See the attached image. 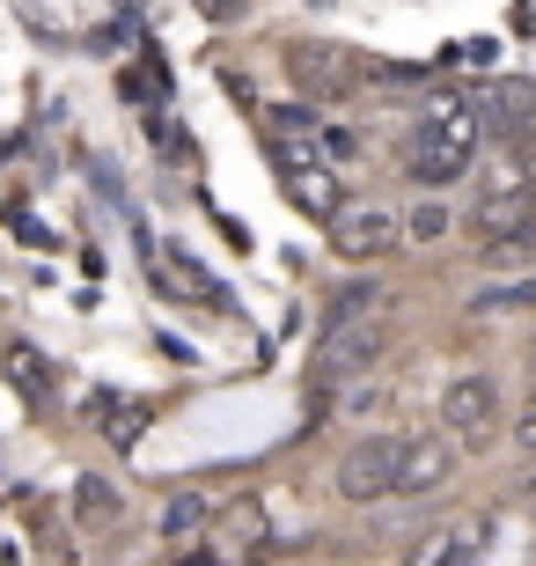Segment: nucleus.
I'll list each match as a JSON object with an SVG mask.
<instances>
[{
	"mask_svg": "<svg viewBox=\"0 0 536 566\" xmlns=\"http://www.w3.org/2000/svg\"><path fill=\"white\" fill-rule=\"evenodd\" d=\"M477 147H485V111H477V96H433L427 118L404 133V177L441 191V185H455V177H471Z\"/></svg>",
	"mask_w": 536,
	"mask_h": 566,
	"instance_id": "nucleus-1",
	"label": "nucleus"
},
{
	"mask_svg": "<svg viewBox=\"0 0 536 566\" xmlns=\"http://www.w3.org/2000/svg\"><path fill=\"white\" fill-rule=\"evenodd\" d=\"M397 471H404V434H360L330 471V493L353 507H375L397 493Z\"/></svg>",
	"mask_w": 536,
	"mask_h": 566,
	"instance_id": "nucleus-2",
	"label": "nucleus"
},
{
	"mask_svg": "<svg viewBox=\"0 0 536 566\" xmlns=\"http://www.w3.org/2000/svg\"><path fill=\"white\" fill-rule=\"evenodd\" d=\"M265 155H272V169H280L287 199L309 213V221H324V229H330V221L346 213V199H338V177H330V169L316 163L302 140H287V133H265Z\"/></svg>",
	"mask_w": 536,
	"mask_h": 566,
	"instance_id": "nucleus-3",
	"label": "nucleus"
},
{
	"mask_svg": "<svg viewBox=\"0 0 536 566\" xmlns=\"http://www.w3.org/2000/svg\"><path fill=\"white\" fill-rule=\"evenodd\" d=\"M382 354H390V332H382V316H368V324H330L324 346H316V390H346V382H368L375 368H382Z\"/></svg>",
	"mask_w": 536,
	"mask_h": 566,
	"instance_id": "nucleus-4",
	"label": "nucleus"
},
{
	"mask_svg": "<svg viewBox=\"0 0 536 566\" xmlns=\"http://www.w3.org/2000/svg\"><path fill=\"white\" fill-rule=\"evenodd\" d=\"M147 280H155L162 302H191V310H213V316L235 310V294H228L221 280L185 251V243H147Z\"/></svg>",
	"mask_w": 536,
	"mask_h": 566,
	"instance_id": "nucleus-5",
	"label": "nucleus"
},
{
	"mask_svg": "<svg viewBox=\"0 0 536 566\" xmlns=\"http://www.w3.org/2000/svg\"><path fill=\"white\" fill-rule=\"evenodd\" d=\"M404 243H412V235H404V213L375 207V199H346V213L330 221V251L353 258V265H375V258L404 251Z\"/></svg>",
	"mask_w": 536,
	"mask_h": 566,
	"instance_id": "nucleus-6",
	"label": "nucleus"
},
{
	"mask_svg": "<svg viewBox=\"0 0 536 566\" xmlns=\"http://www.w3.org/2000/svg\"><path fill=\"white\" fill-rule=\"evenodd\" d=\"M207 552L213 566H258L272 552V515L258 493H235V501H221V515H213L207 530Z\"/></svg>",
	"mask_w": 536,
	"mask_h": 566,
	"instance_id": "nucleus-7",
	"label": "nucleus"
},
{
	"mask_svg": "<svg viewBox=\"0 0 536 566\" xmlns=\"http://www.w3.org/2000/svg\"><path fill=\"white\" fill-rule=\"evenodd\" d=\"M441 427H449L463 449L493 441L500 434V382L493 376H455L449 390H441Z\"/></svg>",
	"mask_w": 536,
	"mask_h": 566,
	"instance_id": "nucleus-8",
	"label": "nucleus"
},
{
	"mask_svg": "<svg viewBox=\"0 0 536 566\" xmlns=\"http://www.w3.org/2000/svg\"><path fill=\"white\" fill-rule=\"evenodd\" d=\"M455 479V434H404V471H397V501H427Z\"/></svg>",
	"mask_w": 536,
	"mask_h": 566,
	"instance_id": "nucleus-9",
	"label": "nucleus"
},
{
	"mask_svg": "<svg viewBox=\"0 0 536 566\" xmlns=\"http://www.w3.org/2000/svg\"><path fill=\"white\" fill-rule=\"evenodd\" d=\"M536 221V185H507V177H485V191H477L471 207V235L477 243H500V235H515Z\"/></svg>",
	"mask_w": 536,
	"mask_h": 566,
	"instance_id": "nucleus-10",
	"label": "nucleus"
},
{
	"mask_svg": "<svg viewBox=\"0 0 536 566\" xmlns=\"http://www.w3.org/2000/svg\"><path fill=\"white\" fill-rule=\"evenodd\" d=\"M477 545H485V523H441L404 552V566H477Z\"/></svg>",
	"mask_w": 536,
	"mask_h": 566,
	"instance_id": "nucleus-11",
	"label": "nucleus"
},
{
	"mask_svg": "<svg viewBox=\"0 0 536 566\" xmlns=\"http://www.w3.org/2000/svg\"><path fill=\"white\" fill-rule=\"evenodd\" d=\"M213 515H221V493H207V485H185V493L162 507V545H191V537H207Z\"/></svg>",
	"mask_w": 536,
	"mask_h": 566,
	"instance_id": "nucleus-12",
	"label": "nucleus"
},
{
	"mask_svg": "<svg viewBox=\"0 0 536 566\" xmlns=\"http://www.w3.org/2000/svg\"><path fill=\"white\" fill-rule=\"evenodd\" d=\"M74 523H82L88 537L118 530V523H125V493H118L111 479H96V471H88V479H74Z\"/></svg>",
	"mask_w": 536,
	"mask_h": 566,
	"instance_id": "nucleus-13",
	"label": "nucleus"
},
{
	"mask_svg": "<svg viewBox=\"0 0 536 566\" xmlns=\"http://www.w3.org/2000/svg\"><path fill=\"white\" fill-rule=\"evenodd\" d=\"M294 74L309 96H346L353 74H346V52H330V44H294Z\"/></svg>",
	"mask_w": 536,
	"mask_h": 566,
	"instance_id": "nucleus-14",
	"label": "nucleus"
},
{
	"mask_svg": "<svg viewBox=\"0 0 536 566\" xmlns=\"http://www.w3.org/2000/svg\"><path fill=\"white\" fill-rule=\"evenodd\" d=\"M375 310H382V287H375V280H353V287L338 294V302H330V316H324V332H330V324H368Z\"/></svg>",
	"mask_w": 536,
	"mask_h": 566,
	"instance_id": "nucleus-15",
	"label": "nucleus"
},
{
	"mask_svg": "<svg viewBox=\"0 0 536 566\" xmlns=\"http://www.w3.org/2000/svg\"><path fill=\"white\" fill-rule=\"evenodd\" d=\"M477 258L485 265H500V273H515V265H536V221L515 235H500V243H477Z\"/></svg>",
	"mask_w": 536,
	"mask_h": 566,
	"instance_id": "nucleus-16",
	"label": "nucleus"
},
{
	"mask_svg": "<svg viewBox=\"0 0 536 566\" xmlns=\"http://www.w3.org/2000/svg\"><path fill=\"white\" fill-rule=\"evenodd\" d=\"M477 316H515V310H536V280H507V287H485L471 302Z\"/></svg>",
	"mask_w": 536,
	"mask_h": 566,
	"instance_id": "nucleus-17",
	"label": "nucleus"
},
{
	"mask_svg": "<svg viewBox=\"0 0 536 566\" xmlns=\"http://www.w3.org/2000/svg\"><path fill=\"white\" fill-rule=\"evenodd\" d=\"M104 434L118 441V449H140V434H147V405H140V398H118V412L104 420Z\"/></svg>",
	"mask_w": 536,
	"mask_h": 566,
	"instance_id": "nucleus-18",
	"label": "nucleus"
},
{
	"mask_svg": "<svg viewBox=\"0 0 536 566\" xmlns=\"http://www.w3.org/2000/svg\"><path fill=\"white\" fill-rule=\"evenodd\" d=\"M404 235H412V243H441V235H449V207H441V199H419V207L404 213Z\"/></svg>",
	"mask_w": 536,
	"mask_h": 566,
	"instance_id": "nucleus-19",
	"label": "nucleus"
},
{
	"mask_svg": "<svg viewBox=\"0 0 536 566\" xmlns=\"http://www.w3.org/2000/svg\"><path fill=\"white\" fill-rule=\"evenodd\" d=\"M8 368H15V390H22V398H44V390H52V368H44L30 346H15V354H8Z\"/></svg>",
	"mask_w": 536,
	"mask_h": 566,
	"instance_id": "nucleus-20",
	"label": "nucleus"
},
{
	"mask_svg": "<svg viewBox=\"0 0 536 566\" xmlns=\"http://www.w3.org/2000/svg\"><path fill=\"white\" fill-rule=\"evenodd\" d=\"M265 133H287V140H302V133H316V118L302 104H272L265 111Z\"/></svg>",
	"mask_w": 536,
	"mask_h": 566,
	"instance_id": "nucleus-21",
	"label": "nucleus"
},
{
	"mask_svg": "<svg viewBox=\"0 0 536 566\" xmlns=\"http://www.w3.org/2000/svg\"><path fill=\"white\" fill-rule=\"evenodd\" d=\"M316 155H324V163H353V155H360V140H353L346 126H316Z\"/></svg>",
	"mask_w": 536,
	"mask_h": 566,
	"instance_id": "nucleus-22",
	"label": "nucleus"
},
{
	"mask_svg": "<svg viewBox=\"0 0 536 566\" xmlns=\"http://www.w3.org/2000/svg\"><path fill=\"white\" fill-rule=\"evenodd\" d=\"M155 155H169V163H191V140L177 118H155Z\"/></svg>",
	"mask_w": 536,
	"mask_h": 566,
	"instance_id": "nucleus-23",
	"label": "nucleus"
},
{
	"mask_svg": "<svg viewBox=\"0 0 536 566\" xmlns=\"http://www.w3.org/2000/svg\"><path fill=\"white\" fill-rule=\"evenodd\" d=\"M199 8H207L213 22H243L250 15V0H199Z\"/></svg>",
	"mask_w": 536,
	"mask_h": 566,
	"instance_id": "nucleus-24",
	"label": "nucleus"
},
{
	"mask_svg": "<svg viewBox=\"0 0 536 566\" xmlns=\"http://www.w3.org/2000/svg\"><path fill=\"white\" fill-rule=\"evenodd\" d=\"M515 441H522V449H529V457H536V398H529V412H522V420H515Z\"/></svg>",
	"mask_w": 536,
	"mask_h": 566,
	"instance_id": "nucleus-25",
	"label": "nucleus"
}]
</instances>
